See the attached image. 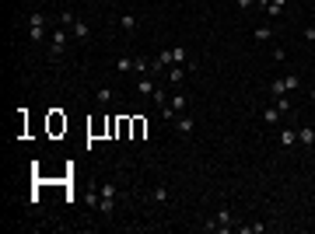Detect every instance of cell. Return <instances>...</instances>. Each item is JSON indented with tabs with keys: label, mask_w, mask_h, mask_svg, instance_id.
Masks as SVG:
<instances>
[{
	"label": "cell",
	"mask_w": 315,
	"mask_h": 234,
	"mask_svg": "<svg viewBox=\"0 0 315 234\" xmlns=\"http://www.w3.org/2000/svg\"><path fill=\"white\" fill-rule=\"evenodd\" d=\"M301 87V77L298 74H287V91H298Z\"/></svg>",
	"instance_id": "603a6c76"
},
{
	"label": "cell",
	"mask_w": 315,
	"mask_h": 234,
	"mask_svg": "<svg viewBox=\"0 0 315 234\" xmlns=\"http://www.w3.org/2000/svg\"><path fill=\"white\" fill-rule=\"evenodd\" d=\"M119 28H123V32H133V28H137V14H123V18H119Z\"/></svg>",
	"instance_id": "2e32d148"
},
{
	"label": "cell",
	"mask_w": 315,
	"mask_h": 234,
	"mask_svg": "<svg viewBox=\"0 0 315 234\" xmlns=\"http://www.w3.org/2000/svg\"><path fill=\"white\" fill-rule=\"evenodd\" d=\"M277 140H280V147H284V151H291V147H298V130H291V126H284Z\"/></svg>",
	"instance_id": "52a82bcc"
},
{
	"label": "cell",
	"mask_w": 315,
	"mask_h": 234,
	"mask_svg": "<svg viewBox=\"0 0 315 234\" xmlns=\"http://www.w3.org/2000/svg\"><path fill=\"white\" fill-rule=\"evenodd\" d=\"M266 4H270V0H256V7H263V11H266Z\"/></svg>",
	"instance_id": "484cf974"
},
{
	"label": "cell",
	"mask_w": 315,
	"mask_h": 234,
	"mask_svg": "<svg viewBox=\"0 0 315 234\" xmlns=\"http://www.w3.org/2000/svg\"><path fill=\"white\" fill-rule=\"evenodd\" d=\"M280 115H284V112H280L277 105H270V108L263 112V123H266V126H277V123H280Z\"/></svg>",
	"instance_id": "8fae6325"
},
{
	"label": "cell",
	"mask_w": 315,
	"mask_h": 234,
	"mask_svg": "<svg viewBox=\"0 0 315 234\" xmlns=\"http://www.w3.org/2000/svg\"><path fill=\"white\" fill-rule=\"evenodd\" d=\"M74 21H77V18H74V14H70V11H63V14H60V25H63V28H70V25H74Z\"/></svg>",
	"instance_id": "cb8c5ba5"
},
{
	"label": "cell",
	"mask_w": 315,
	"mask_h": 234,
	"mask_svg": "<svg viewBox=\"0 0 315 234\" xmlns=\"http://www.w3.org/2000/svg\"><path fill=\"white\" fill-rule=\"evenodd\" d=\"M172 63H189V53H186V46H175V49H172Z\"/></svg>",
	"instance_id": "e0dca14e"
},
{
	"label": "cell",
	"mask_w": 315,
	"mask_h": 234,
	"mask_svg": "<svg viewBox=\"0 0 315 234\" xmlns=\"http://www.w3.org/2000/svg\"><path fill=\"white\" fill-rule=\"evenodd\" d=\"M207 231H221V234H231V227H235V213H231V206H221L207 224H203Z\"/></svg>",
	"instance_id": "6da1fadb"
},
{
	"label": "cell",
	"mask_w": 315,
	"mask_h": 234,
	"mask_svg": "<svg viewBox=\"0 0 315 234\" xmlns=\"http://www.w3.org/2000/svg\"><path fill=\"white\" fill-rule=\"evenodd\" d=\"M116 70H119V74H133V70H137V56H119Z\"/></svg>",
	"instance_id": "30bf717a"
},
{
	"label": "cell",
	"mask_w": 315,
	"mask_h": 234,
	"mask_svg": "<svg viewBox=\"0 0 315 234\" xmlns=\"http://www.w3.org/2000/svg\"><path fill=\"white\" fill-rule=\"evenodd\" d=\"M95 98H98V105L105 108V105H112V98H116V91H112V87H98V94H95Z\"/></svg>",
	"instance_id": "7c38bea8"
},
{
	"label": "cell",
	"mask_w": 315,
	"mask_h": 234,
	"mask_svg": "<svg viewBox=\"0 0 315 234\" xmlns=\"http://www.w3.org/2000/svg\"><path fill=\"white\" fill-rule=\"evenodd\" d=\"M284 4H287V0H270V4H266V14H270V18H280Z\"/></svg>",
	"instance_id": "ac0fdd59"
},
{
	"label": "cell",
	"mask_w": 315,
	"mask_h": 234,
	"mask_svg": "<svg viewBox=\"0 0 315 234\" xmlns=\"http://www.w3.org/2000/svg\"><path fill=\"white\" fill-rule=\"evenodd\" d=\"M28 39H32V42H42V39H46V14L35 11V14L28 18Z\"/></svg>",
	"instance_id": "277c9868"
},
{
	"label": "cell",
	"mask_w": 315,
	"mask_h": 234,
	"mask_svg": "<svg viewBox=\"0 0 315 234\" xmlns=\"http://www.w3.org/2000/svg\"><path fill=\"white\" fill-rule=\"evenodd\" d=\"M151 98H154V105H158V108H168V91H165V87H158Z\"/></svg>",
	"instance_id": "d6986e66"
},
{
	"label": "cell",
	"mask_w": 315,
	"mask_h": 234,
	"mask_svg": "<svg viewBox=\"0 0 315 234\" xmlns=\"http://www.w3.org/2000/svg\"><path fill=\"white\" fill-rule=\"evenodd\" d=\"M112 203H116V185L112 182H102V189H98V210L109 217L112 213Z\"/></svg>",
	"instance_id": "3957f363"
},
{
	"label": "cell",
	"mask_w": 315,
	"mask_h": 234,
	"mask_svg": "<svg viewBox=\"0 0 315 234\" xmlns=\"http://www.w3.org/2000/svg\"><path fill=\"white\" fill-rule=\"evenodd\" d=\"M305 42H315V28H305Z\"/></svg>",
	"instance_id": "d4e9b609"
},
{
	"label": "cell",
	"mask_w": 315,
	"mask_h": 234,
	"mask_svg": "<svg viewBox=\"0 0 315 234\" xmlns=\"http://www.w3.org/2000/svg\"><path fill=\"white\" fill-rule=\"evenodd\" d=\"M175 130L182 133V137H193V130H196V123H193V115H175Z\"/></svg>",
	"instance_id": "8992f818"
},
{
	"label": "cell",
	"mask_w": 315,
	"mask_h": 234,
	"mask_svg": "<svg viewBox=\"0 0 315 234\" xmlns=\"http://www.w3.org/2000/svg\"><path fill=\"white\" fill-rule=\"evenodd\" d=\"M270 94H273V98L287 94V77H277V80H273V84H270Z\"/></svg>",
	"instance_id": "4fadbf2b"
},
{
	"label": "cell",
	"mask_w": 315,
	"mask_h": 234,
	"mask_svg": "<svg viewBox=\"0 0 315 234\" xmlns=\"http://www.w3.org/2000/svg\"><path fill=\"white\" fill-rule=\"evenodd\" d=\"M151 203H168V185H154L151 189Z\"/></svg>",
	"instance_id": "5bb4252c"
},
{
	"label": "cell",
	"mask_w": 315,
	"mask_h": 234,
	"mask_svg": "<svg viewBox=\"0 0 315 234\" xmlns=\"http://www.w3.org/2000/svg\"><path fill=\"white\" fill-rule=\"evenodd\" d=\"M186 108H189V94L175 87V91L168 94V108H161V115H165V119H175V115H182Z\"/></svg>",
	"instance_id": "7a4b0ae2"
},
{
	"label": "cell",
	"mask_w": 315,
	"mask_h": 234,
	"mask_svg": "<svg viewBox=\"0 0 315 234\" xmlns=\"http://www.w3.org/2000/svg\"><path fill=\"white\" fill-rule=\"evenodd\" d=\"M67 39H70V28H53V42H49V56H60L63 53V46H67Z\"/></svg>",
	"instance_id": "5b68a950"
},
{
	"label": "cell",
	"mask_w": 315,
	"mask_h": 234,
	"mask_svg": "<svg viewBox=\"0 0 315 234\" xmlns=\"http://www.w3.org/2000/svg\"><path fill=\"white\" fill-rule=\"evenodd\" d=\"M273 105H277L280 112H291V101H287V94H280V98H273Z\"/></svg>",
	"instance_id": "7402d4cb"
},
{
	"label": "cell",
	"mask_w": 315,
	"mask_h": 234,
	"mask_svg": "<svg viewBox=\"0 0 315 234\" xmlns=\"http://www.w3.org/2000/svg\"><path fill=\"white\" fill-rule=\"evenodd\" d=\"M70 35H74V39H81V42H84V39H88V25H84V21H74V25H70Z\"/></svg>",
	"instance_id": "9a60e30c"
},
{
	"label": "cell",
	"mask_w": 315,
	"mask_h": 234,
	"mask_svg": "<svg viewBox=\"0 0 315 234\" xmlns=\"http://www.w3.org/2000/svg\"><path fill=\"white\" fill-rule=\"evenodd\" d=\"M238 231L242 234H263L266 231V224H238Z\"/></svg>",
	"instance_id": "ffe728a7"
},
{
	"label": "cell",
	"mask_w": 315,
	"mask_h": 234,
	"mask_svg": "<svg viewBox=\"0 0 315 234\" xmlns=\"http://www.w3.org/2000/svg\"><path fill=\"white\" fill-rule=\"evenodd\" d=\"M252 35H256V42H270V39H273V32H270V28H256Z\"/></svg>",
	"instance_id": "44dd1931"
},
{
	"label": "cell",
	"mask_w": 315,
	"mask_h": 234,
	"mask_svg": "<svg viewBox=\"0 0 315 234\" xmlns=\"http://www.w3.org/2000/svg\"><path fill=\"white\" fill-rule=\"evenodd\" d=\"M312 105H315V91H312Z\"/></svg>",
	"instance_id": "4316f807"
},
{
	"label": "cell",
	"mask_w": 315,
	"mask_h": 234,
	"mask_svg": "<svg viewBox=\"0 0 315 234\" xmlns=\"http://www.w3.org/2000/svg\"><path fill=\"white\" fill-rule=\"evenodd\" d=\"M298 144H301V147H315V130L312 126H298Z\"/></svg>",
	"instance_id": "ba28073f"
},
{
	"label": "cell",
	"mask_w": 315,
	"mask_h": 234,
	"mask_svg": "<svg viewBox=\"0 0 315 234\" xmlns=\"http://www.w3.org/2000/svg\"><path fill=\"white\" fill-rule=\"evenodd\" d=\"M154 91H158V84H154V77H151V74L137 80V94H144V98H147V94H154Z\"/></svg>",
	"instance_id": "9c48e42d"
}]
</instances>
